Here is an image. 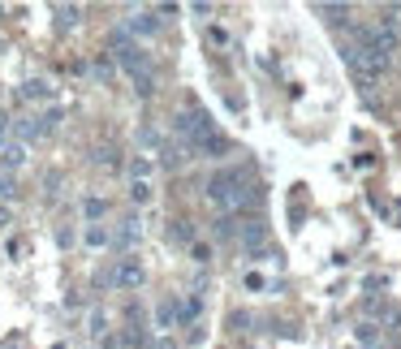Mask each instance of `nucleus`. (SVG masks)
Segmentation results:
<instances>
[{
  "instance_id": "obj_11",
  "label": "nucleus",
  "mask_w": 401,
  "mask_h": 349,
  "mask_svg": "<svg viewBox=\"0 0 401 349\" xmlns=\"http://www.w3.org/2000/svg\"><path fill=\"white\" fill-rule=\"evenodd\" d=\"M134 138H138V147H143V151H164V138H160V130L152 126V121H138V130H134Z\"/></svg>"
},
{
  "instance_id": "obj_16",
  "label": "nucleus",
  "mask_w": 401,
  "mask_h": 349,
  "mask_svg": "<svg viewBox=\"0 0 401 349\" xmlns=\"http://www.w3.org/2000/svg\"><path fill=\"white\" fill-rule=\"evenodd\" d=\"M104 216H108V198L87 194V198H82V220H87V224H99Z\"/></svg>"
},
{
  "instance_id": "obj_28",
  "label": "nucleus",
  "mask_w": 401,
  "mask_h": 349,
  "mask_svg": "<svg viewBox=\"0 0 401 349\" xmlns=\"http://www.w3.org/2000/svg\"><path fill=\"white\" fill-rule=\"evenodd\" d=\"M358 341H363V345H375V341H380V332H375V323H358Z\"/></svg>"
},
{
  "instance_id": "obj_34",
  "label": "nucleus",
  "mask_w": 401,
  "mask_h": 349,
  "mask_svg": "<svg viewBox=\"0 0 401 349\" xmlns=\"http://www.w3.org/2000/svg\"><path fill=\"white\" fill-rule=\"evenodd\" d=\"M0 52H5V39H0Z\"/></svg>"
},
{
  "instance_id": "obj_8",
  "label": "nucleus",
  "mask_w": 401,
  "mask_h": 349,
  "mask_svg": "<svg viewBox=\"0 0 401 349\" xmlns=\"http://www.w3.org/2000/svg\"><path fill=\"white\" fill-rule=\"evenodd\" d=\"M17 95L27 99V104H52V99H57V91H52V82H48V78H31V82H22V87H17ZM52 108H57V104H52Z\"/></svg>"
},
{
  "instance_id": "obj_30",
  "label": "nucleus",
  "mask_w": 401,
  "mask_h": 349,
  "mask_svg": "<svg viewBox=\"0 0 401 349\" xmlns=\"http://www.w3.org/2000/svg\"><path fill=\"white\" fill-rule=\"evenodd\" d=\"M229 323H233V332H246V328H250V315H246V311H233Z\"/></svg>"
},
{
  "instance_id": "obj_23",
  "label": "nucleus",
  "mask_w": 401,
  "mask_h": 349,
  "mask_svg": "<svg viewBox=\"0 0 401 349\" xmlns=\"http://www.w3.org/2000/svg\"><path fill=\"white\" fill-rule=\"evenodd\" d=\"M13 126H17V121H13L5 108H0V151H5V147L13 142Z\"/></svg>"
},
{
  "instance_id": "obj_12",
  "label": "nucleus",
  "mask_w": 401,
  "mask_h": 349,
  "mask_svg": "<svg viewBox=\"0 0 401 349\" xmlns=\"http://www.w3.org/2000/svg\"><path fill=\"white\" fill-rule=\"evenodd\" d=\"M91 164H95V168H108V172H117V168H121L117 147H112V142H104V147H91Z\"/></svg>"
},
{
  "instance_id": "obj_25",
  "label": "nucleus",
  "mask_w": 401,
  "mask_h": 349,
  "mask_svg": "<svg viewBox=\"0 0 401 349\" xmlns=\"http://www.w3.org/2000/svg\"><path fill=\"white\" fill-rule=\"evenodd\" d=\"M152 168H156V164L147 160V156H134V160H130V177H143V181H147V177H152Z\"/></svg>"
},
{
  "instance_id": "obj_24",
  "label": "nucleus",
  "mask_w": 401,
  "mask_h": 349,
  "mask_svg": "<svg viewBox=\"0 0 401 349\" xmlns=\"http://www.w3.org/2000/svg\"><path fill=\"white\" fill-rule=\"evenodd\" d=\"M134 95H138V99H152V95H156V73H143V78H134Z\"/></svg>"
},
{
  "instance_id": "obj_35",
  "label": "nucleus",
  "mask_w": 401,
  "mask_h": 349,
  "mask_svg": "<svg viewBox=\"0 0 401 349\" xmlns=\"http://www.w3.org/2000/svg\"><path fill=\"white\" fill-rule=\"evenodd\" d=\"M0 17H5V9H0Z\"/></svg>"
},
{
  "instance_id": "obj_7",
  "label": "nucleus",
  "mask_w": 401,
  "mask_h": 349,
  "mask_svg": "<svg viewBox=\"0 0 401 349\" xmlns=\"http://www.w3.org/2000/svg\"><path fill=\"white\" fill-rule=\"evenodd\" d=\"M48 130H43V112H27V117H17V126H13V138L27 147V142H39Z\"/></svg>"
},
{
  "instance_id": "obj_3",
  "label": "nucleus",
  "mask_w": 401,
  "mask_h": 349,
  "mask_svg": "<svg viewBox=\"0 0 401 349\" xmlns=\"http://www.w3.org/2000/svg\"><path fill=\"white\" fill-rule=\"evenodd\" d=\"M160 27H164V17H160V9H134L130 17L121 22V31L130 35L134 43H138V39H152V35H160Z\"/></svg>"
},
{
  "instance_id": "obj_20",
  "label": "nucleus",
  "mask_w": 401,
  "mask_h": 349,
  "mask_svg": "<svg viewBox=\"0 0 401 349\" xmlns=\"http://www.w3.org/2000/svg\"><path fill=\"white\" fill-rule=\"evenodd\" d=\"M238 229H242V224H238L233 216H216V220H212V237H220V242H229Z\"/></svg>"
},
{
  "instance_id": "obj_33",
  "label": "nucleus",
  "mask_w": 401,
  "mask_h": 349,
  "mask_svg": "<svg viewBox=\"0 0 401 349\" xmlns=\"http://www.w3.org/2000/svg\"><path fill=\"white\" fill-rule=\"evenodd\" d=\"M5 224H13V211H9V207H0V229H5Z\"/></svg>"
},
{
  "instance_id": "obj_9",
  "label": "nucleus",
  "mask_w": 401,
  "mask_h": 349,
  "mask_svg": "<svg viewBox=\"0 0 401 349\" xmlns=\"http://www.w3.org/2000/svg\"><path fill=\"white\" fill-rule=\"evenodd\" d=\"M194 156H190V147H182V142H164V151H160V164L168 168V172H177V168H186Z\"/></svg>"
},
{
  "instance_id": "obj_21",
  "label": "nucleus",
  "mask_w": 401,
  "mask_h": 349,
  "mask_svg": "<svg viewBox=\"0 0 401 349\" xmlns=\"http://www.w3.org/2000/svg\"><path fill=\"white\" fill-rule=\"evenodd\" d=\"M125 194H130V203H152V181H143V177H130V190H125Z\"/></svg>"
},
{
  "instance_id": "obj_27",
  "label": "nucleus",
  "mask_w": 401,
  "mask_h": 349,
  "mask_svg": "<svg viewBox=\"0 0 401 349\" xmlns=\"http://www.w3.org/2000/svg\"><path fill=\"white\" fill-rule=\"evenodd\" d=\"M0 198H17V181H13V172H0Z\"/></svg>"
},
{
  "instance_id": "obj_32",
  "label": "nucleus",
  "mask_w": 401,
  "mask_h": 349,
  "mask_svg": "<svg viewBox=\"0 0 401 349\" xmlns=\"http://www.w3.org/2000/svg\"><path fill=\"white\" fill-rule=\"evenodd\" d=\"M57 246H61V251H69V246H73V229H61L57 233Z\"/></svg>"
},
{
  "instance_id": "obj_10",
  "label": "nucleus",
  "mask_w": 401,
  "mask_h": 349,
  "mask_svg": "<svg viewBox=\"0 0 401 349\" xmlns=\"http://www.w3.org/2000/svg\"><path fill=\"white\" fill-rule=\"evenodd\" d=\"M91 289H95V293H108V289H117V259L99 263V267L91 272Z\"/></svg>"
},
{
  "instance_id": "obj_14",
  "label": "nucleus",
  "mask_w": 401,
  "mask_h": 349,
  "mask_svg": "<svg viewBox=\"0 0 401 349\" xmlns=\"http://www.w3.org/2000/svg\"><path fill=\"white\" fill-rule=\"evenodd\" d=\"M22 164H27V147H22V142H9L5 151H0V172H17Z\"/></svg>"
},
{
  "instance_id": "obj_15",
  "label": "nucleus",
  "mask_w": 401,
  "mask_h": 349,
  "mask_svg": "<svg viewBox=\"0 0 401 349\" xmlns=\"http://www.w3.org/2000/svg\"><path fill=\"white\" fill-rule=\"evenodd\" d=\"M112 73H117V61H112L108 52H95V61H91V78L108 87V82H112Z\"/></svg>"
},
{
  "instance_id": "obj_1",
  "label": "nucleus",
  "mask_w": 401,
  "mask_h": 349,
  "mask_svg": "<svg viewBox=\"0 0 401 349\" xmlns=\"http://www.w3.org/2000/svg\"><path fill=\"white\" fill-rule=\"evenodd\" d=\"M341 57H345V65H349V73H354V82L371 95V87L384 78V69H388V57H380L375 47H367V43H341Z\"/></svg>"
},
{
  "instance_id": "obj_18",
  "label": "nucleus",
  "mask_w": 401,
  "mask_h": 349,
  "mask_svg": "<svg viewBox=\"0 0 401 349\" xmlns=\"http://www.w3.org/2000/svg\"><path fill=\"white\" fill-rule=\"evenodd\" d=\"M52 13H57V27H61V31L82 22V5H52Z\"/></svg>"
},
{
  "instance_id": "obj_26",
  "label": "nucleus",
  "mask_w": 401,
  "mask_h": 349,
  "mask_svg": "<svg viewBox=\"0 0 401 349\" xmlns=\"http://www.w3.org/2000/svg\"><path fill=\"white\" fill-rule=\"evenodd\" d=\"M190 259H194L198 267H207V263H212V246H203V242H194V246H190Z\"/></svg>"
},
{
  "instance_id": "obj_5",
  "label": "nucleus",
  "mask_w": 401,
  "mask_h": 349,
  "mask_svg": "<svg viewBox=\"0 0 401 349\" xmlns=\"http://www.w3.org/2000/svg\"><path fill=\"white\" fill-rule=\"evenodd\" d=\"M143 281H147L143 259H138V255H121V259H117V289L130 293V289H138Z\"/></svg>"
},
{
  "instance_id": "obj_6",
  "label": "nucleus",
  "mask_w": 401,
  "mask_h": 349,
  "mask_svg": "<svg viewBox=\"0 0 401 349\" xmlns=\"http://www.w3.org/2000/svg\"><path fill=\"white\" fill-rule=\"evenodd\" d=\"M194 156H203V160H229L233 156V142H229V134L212 130V134H203V138L194 142Z\"/></svg>"
},
{
  "instance_id": "obj_13",
  "label": "nucleus",
  "mask_w": 401,
  "mask_h": 349,
  "mask_svg": "<svg viewBox=\"0 0 401 349\" xmlns=\"http://www.w3.org/2000/svg\"><path fill=\"white\" fill-rule=\"evenodd\" d=\"M82 242L91 246V251H108V246H112V229H108V224H87Z\"/></svg>"
},
{
  "instance_id": "obj_19",
  "label": "nucleus",
  "mask_w": 401,
  "mask_h": 349,
  "mask_svg": "<svg viewBox=\"0 0 401 349\" xmlns=\"http://www.w3.org/2000/svg\"><path fill=\"white\" fill-rule=\"evenodd\" d=\"M315 13L323 17V22H333V27H341V22H349V5H315Z\"/></svg>"
},
{
  "instance_id": "obj_4",
  "label": "nucleus",
  "mask_w": 401,
  "mask_h": 349,
  "mask_svg": "<svg viewBox=\"0 0 401 349\" xmlns=\"http://www.w3.org/2000/svg\"><path fill=\"white\" fill-rule=\"evenodd\" d=\"M138 242H143V220L138 216H121L117 229H112V246H117L121 255H134Z\"/></svg>"
},
{
  "instance_id": "obj_31",
  "label": "nucleus",
  "mask_w": 401,
  "mask_h": 349,
  "mask_svg": "<svg viewBox=\"0 0 401 349\" xmlns=\"http://www.w3.org/2000/svg\"><path fill=\"white\" fill-rule=\"evenodd\" d=\"M246 289H255V293H259V289H268V281L259 276V272H246Z\"/></svg>"
},
{
  "instance_id": "obj_2",
  "label": "nucleus",
  "mask_w": 401,
  "mask_h": 349,
  "mask_svg": "<svg viewBox=\"0 0 401 349\" xmlns=\"http://www.w3.org/2000/svg\"><path fill=\"white\" fill-rule=\"evenodd\" d=\"M238 246H242L250 259H268V220H263V216L242 220V229H238Z\"/></svg>"
},
{
  "instance_id": "obj_29",
  "label": "nucleus",
  "mask_w": 401,
  "mask_h": 349,
  "mask_svg": "<svg viewBox=\"0 0 401 349\" xmlns=\"http://www.w3.org/2000/svg\"><path fill=\"white\" fill-rule=\"evenodd\" d=\"M57 126H61V108H43V130L52 134Z\"/></svg>"
},
{
  "instance_id": "obj_17",
  "label": "nucleus",
  "mask_w": 401,
  "mask_h": 349,
  "mask_svg": "<svg viewBox=\"0 0 401 349\" xmlns=\"http://www.w3.org/2000/svg\"><path fill=\"white\" fill-rule=\"evenodd\" d=\"M168 242L194 246V224H190V220H168Z\"/></svg>"
},
{
  "instance_id": "obj_22",
  "label": "nucleus",
  "mask_w": 401,
  "mask_h": 349,
  "mask_svg": "<svg viewBox=\"0 0 401 349\" xmlns=\"http://www.w3.org/2000/svg\"><path fill=\"white\" fill-rule=\"evenodd\" d=\"M87 332H91L95 341H108V315H104V311H91V319H87Z\"/></svg>"
}]
</instances>
